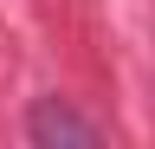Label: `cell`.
Here are the masks:
<instances>
[{
    "instance_id": "1",
    "label": "cell",
    "mask_w": 155,
    "mask_h": 149,
    "mask_svg": "<svg viewBox=\"0 0 155 149\" xmlns=\"http://www.w3.org/2000/svg\"><path fill=\"white\" fill-rule=\"evenodd\" d=\"M26 130H32V143H71V149H91V143H97V130H91L84 117H71L58 97L32 104V123H26Z\"/></svg>"
}]
</instances>
